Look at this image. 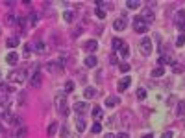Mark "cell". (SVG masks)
<instances>
[{
	"label": "cell",
	"instance_id": "cell-16",
	"mask_svg": "<svg viewBox=\"0 0 185 138\" xmlns=\"http://www.w3.org/2000/svg\"><path fill=\"white\" fill-rule=\"evenodd\" d=\"M6 61H8L9 64H17V63H19V55H17L15 52H9L8 57H6Z\"/></svg>",
	"mask_w": 185,
	"mask_h": 138
},
{
	"label": "cell",
	"instance_id": "cell-25",
	"mask_svg": "<svg viewBox=\"0 0 185 138\" xmlns=\"http://www.w3.org/2000/svg\"><path fill=\"white\" fill-rule=\"evenodd\" d=\"M6 44L9 46V48H15V46H19V37H9L6 41Z\"/></svg>",
	"mask_w": 185,
	"mask_h": 138
},
{
	"label": "cell",
	"instance_id": "cell-17",
	"mask_svg": "<svg viewBox=\"0 0 185 138\" xmlns=\"http://www.w3.org/2000/svg\"><path fill=\"white\" fill-rule=\"evenodd\" d=\"M130 83H131V79H130V76H126L122 81H119V90H126L130 87Z\"/></svg>",
	"mask_w": 185,
	"mask_h": 138
},
{
	"label": "cell",
	"instance_id": "cell-46",
	"mask_svg": "<svg viewBox=\"0 0 185 138\" xmlns=\"http://www.w3.org/2000/svg\"><path fill=\"white\" fill-rule=\"evenodd\" d=\"M104 138H115V134H113V133H107V134H106Z\"/></svg>",
	"mask_w": 185,
	"mask_h": 138
},
{
	"label": "cell",
	"instance_id": "cell-36",
	"mask_svg": "<svg viewBox=\"0 0 185 138\" xmlns=\"http://www.w3.org/2000/svg\"><path fill=\"white\" fill-rule=\"evenodd\" d=\"M122 44H124V42H122L120 39H113V48H117V50H119Z\"/></svg>",
	"mask_w": 185,
	"mask_h": 138
},
{
	"label": "cell",
	"instance_id": "cell-8",
	"mask_svg": "<svg viewBox=\"0 0 185 138\" xmlns=\"http://www.w3.org/2000/svg\"><path fill=\"white\" fill-rule=\"evenodd\" d=\"M83 48H85L89 54H91V52L95 54V52H96V48H98V42H96V41H87V42L83 44Z\"/></svg>",
	"mask_w": 185,
	"mask_h": 138
},
{
	"label": "cell",
	"instance_id": "cell-14",
	"mask_svg": "<svg viewBox=\"0 0 185 138\" xmlns=\"http://www.w3.org/2000/svg\"><path fill=\"white\" fill-rule=\"evenodd\" d=\"M9 96L8 94H2V96H0V107H2L4 110H8V107H9Z\"/></svg>",
	"mask_w": 185,
	"mask_h": 138
},
{
	"label": "cell",
	"instance_id": "cell-4",
	"mask_svg": "<svg viewBox=\"0 0 185 138\" xmlns=\"http://www.w3.org/2000/svg\"><path fill=\"white\" fill-rule=\"evenodd\" d=\"M30 83H32V87H33V88H39V87L43 85V74L37 70V68H35V70H33V74H32Z\"/></svg>",
	"mask_w": 185,
	"mask_h": 138
},
{
	"label": "cell",
	"instance_id": "cell-31",
	"mask_svg": "<svg viewBox=\"0 0 185 138\" xmlns=\"http://www.w3.org/2000/svg\"><path fill=\"white\" fill-rule=\"evenodd\" d=\"M128 9H137L139 8V2H137V0H128Z\"/></svg>",
	"mask_w": 185,
	"mask_h": 138
},
{
	"label": "cell",
	"instance_id": "cell-10",
	"mask_svg": "<svg viewBox=\"0 0 185 138\" xmlns=\"http://www.w3.org/2000/svg\"><path fill=\"white\" fill-rule=\"evenodd\" d=\"M141 18L146 22V24H150V22H154V13H152L150 9H145V11H143V15H141Z\"/></svg>",
	"mask_w": 185,
	"mask_h": 138
},
{
	"label": "cell",
	"instance_id": "cell-40",
	"mask_svg": "<svg viewBox=\"0 0 185 138\" xmlns=\"http://www.w3.org/2000/svg\"><path fill=\"white\" fill-rule=\"evenodd\" d=\"M172 66H174V72H176V74L183 72V66H181V64H176V63H172Z\"/></svg>",
	"mask_w": 185,
	"mask_h": 138
},
{
	"label": "cell",
	"instance_id": "cell-18",
	"mask_svg": "<svg viewBox=\"0 0 185 138\" xmlns=\"http://www.w3.org/2000/svg\"><path fill=\"white\" fill-rule=\"evenodd\" d=\"M22 74H24V70L11 72V74H9V81H20V79H22Z\"/></svg>",
	"mask_w": 185,
	"mask_h": 138
},
{
	"label": "cell",
	"instance_id": "cell-30",
	"mask_svg": "<svg viewBox=\"0 0 185 138\" xmlns=\"http://www.w3.org/2000/svg\"><path fill=\"white\" fill-rule=\"evenodd\" d=\"M0 90H2V94H8V92H9L11 88H9V85H8V83H4V81H0Z\"/></svg>",
	"mask_w": 185,
	"mask_h": 138
},
{
	"label": "cell",
	"instance_id": "cell-13",
	"mask_svg": "<svg viewBox=\"0 0 185 138\" xmlns=\"http://www.w3.org/2000/svg\"><path fill=\"white\" fill-rule=\"evenodd\" d=\"M96 64H98V59H96L95 55H87V57H85V66L92 68V66H96Z\"/></svg>",
	"mask_w": 185,
	"mask_h": 138
},
{
	"label": "cell",
	"instance_id": "cell-44",
	"mask_svg": "<svg viewBox=\"0 0 185 138\" xmlns=\"http://www.w3.org/2000/svg\"><path fill=\"white\" fill-rule=\"evenodd\" d=\"M109 63H111V64H115V63H117V55H115V54H111V57H109Z\"/></svg>",
	"mask_w": 185,
	"mask_h": 138
},
{
	"label": "cell",
	"instance_id": "cell-11",
	"mask_svg": "<svg viewBox=\"0 0 185 138\" xmlns=\"http://www.w3.org/2000/svg\"><path fill=\"white\" fill-rule=\"evenodd\" d=\"M91 114H92V120H102V116H104V112H102V109L100 107H92V110H91Z\"/></svg>",
	"mask_w": 185,
	"mask_h": 138
},
{
	"label": "cell",
	"instance_id": "cell-23",
	"mask_svg": "<svg viewBox=\"0 0 185 138\" xmlns=\"http://www.w3.org/2000/svg\"><path fill=\"white\" fill-rule=\"evenodd\" d=\"M4 22H6V24L8 26H13V24H17V18H15V15H6V18H4Z\"/></svg>",
	"mask_w": 185,
	"mask_h": 138
},
{
	"label": "cell",
	"instance_id": "cell-27",
	"mask_svg": "<svg viewBox=\"0 0 185 138\" xmlns=\"http://www.w3.org/2000/svg\"><path fill=\"white\" fill-rule=\"evenodd\" d=\"M183 18H185V9H180V11L176 13V18H174V20H176V24H180Z\"/></svg>",
	"mask_w": 185,
	"mask_h": 138
},
{
	"label": "cell",
	"instance_id": "cell-26",
	"mask_svg": "<svg viewBox=\"0 0 185 138\" xmlns=\"http://www.w3.org/2000/svg\"><path fill=\"white\" fill-rule=\"evenodd\" d=\"M176 114H178V116H183V114H185V101H180V103H178Z\"/></svg>",
	"mask_w": 185,
	"mask_h": 138
},
{
	"label": "cell",
	"instance_id": "cell-7",
	"mask_svg": "<svg viewBox=\"0 0 185 138\" xmlns=\"http://www.w3.org/2000/svg\"><path fill=\"white\" fill-rule=\"evenodd\" d=\"M126 24H128V22H126V18L122 17V18H117V20L113 22V28L117 30V31H122V30L126 28Z\"/></svg>",
	"mask_w": 185,
	"mask_h": 138
},
{
	"label": "cell",
	"instance_id": "cell-35",
	"mask_svg": "<svg viewBox=\"0 0 185 138\" xmlns=\"http://www.w3.org/2000/svg\"><path fill=\"white\" fill-rule=\"evenodd\" d=\"M95 15H96L98 18H106V11H104V9H100V8H96V11H95Z\"/></svg>",
	"mask_w": 185,
	"mask_h": 138
},
{
	"label": "cell",
	"instance_id": "cell-32",
	"mask_svg": "<svg viewBox=\"0 0 185 138\" xmlns=\"http://www.w3.org/2000/svg\"><path fill=\"white\" fill-rule=\"evenodd\" d=\"M137 98L139 100H145L146 98V90L145 88H137Z\"/></svg>",
	"mask_w": 185,
	"mask_h": 138
},
{
	"label": "cell",
	"instance_id": "cell-33",
	"mask_svg": "<svg viewBox=\"0 0 185 138\" xmlns=\"http://www.w3.org/2000/svg\"><path fill=\"white\" fill-rule=\"evenodd\" d=\"M28 20H30L32 26H35V24H37V15H35V13H30V15H28Z\"/></svg>",
	"mask_w": 185,
	"mask_h": 138
},
{
	"label": "cell",
	"instance_id": "cell-5",
	"mask_svg": "<svg viewBox=\"0 0 185 138\" xmlns=\"http://www.w3.org/2000/svg\"><path fill=\"white\" fill-rule=\"evenodd\" d=\"M141 52H143V55H150L152 54V39L150 37H145L141 41Z\"/></svg>",
	"mask_w": 185,
	"mask_h": 138
},
{
	"label": "cell",
	"instance_id": "cell-47",
	"mask_svg": "<svg viewBox=\"0 0 185 138\" xmlns=\"http://www.w3.org/2000/svg\"><path fill=\"white\" fill-rule=\"evenodd\" d=\"M143 138H154V136H152V134H145Z\"/></svg>",
	"mask_w": 185,
	"mask_h": 138
},
{
	"label": "cell",
	"instance_id": "cell-45",
	"mask_svg": "<svg viewBox=\"0 0 185 138\" xmlns=\"http://www.w3.org/2000/svg\"><path fill=\"white\" fill-rule=\"evenodd\" d=\"M117 138H130V134H128V133H120Z\"/></svg>",
	"mask_w": 185,
	"mask_h": 138
},
{
	"label": "cell",
	"instance_id": "cell-6",
	"mask_svg": "<svg viewBox=\"0 0 185 138\" xmlns=\"http://www.w3.org/2000/svg\"><path fill=\"white\" fill-rule=\"evenodd\" d=\"M74 112L82 118V114L87 112V103H85V101H76V103H74Z\"/></svg>",
	"mask_w": 185,
	"mask_h": 138
},
{
	"label": "cell",
	"instance_id": "cell-20",
	"mask_svg": "<svg viewBox=\"0 0 185 138\" xmlns=\"http://www.w3.org/2000/svg\"><path fill=\"white\" fill-rule=\"evenodd\" d=\"M76 131H78V133H83V131H85V120H83V118H78V120H76Z\"/></svg>",
	"mask_w": 185,
	"mask_h": 138
},
{
	"label": "cell",
	"instance_id": "cell-38",
	"mask_svg": "<svg viewBox=\"0 0 185 138\" xmlns=\"http://www.w3.org/2000/svg\"><path fill=\"white\" fill-rule=\"evenodd\" d=\"M61 138H68V129H67V125H63L61 127V134H59Z\"/></svg>",
	"mask_w": 185,
	"mask_h": 138
},
{
	"label": "cell",
	"instance_id": "cell-9",
	"mask_svg": "<svg viewBox=\"0 0 185 138\" xmlns=\"http://www.w3.org/2000/svg\"><path fill=\"white\" fill-rule=\"evenodd\" d=\"M15 138H28V127H24V125L17 127V131H15Z\"/></svg>",
	"mask_w": 185,
	"mask_h": 138
},
{
	"label": "cell",
	"instance_id": "cell-15",
	"mask_svg": "<svg viewBox=\"0 0 185 138\" xmlns=\"http://www.w3.org/2000/svg\"><path fill=\"white\" fill-rule=\"evenodd\" d=\"M33 50H35L37 54H44V52H46V44H44L43 41H39V42H35V46H33Z\"/></svg>",
	"mask_w": 185,
	"mask_h": 138
},
{
	"label": "cell",
	"instance_id": "cell-22",
	"mask_svg": "<svg viewBox=\"0 0 185 138\" xmlns=\"http://www.w3.org/2000/svg\"><path fill=\"white\" fill-rule=\"evenodd\" d=\"M63 20L71 24V22L74 20V13H72V11H63Z\"/></svg>",
	"mask_w": 185,
	"mask_h": 138
},
{
	"label": "cell",
	"instance_id": "cell-29",
	"mask_svg": "<svg viewBox=\"0 0 185 138\" xmlns=\"http://www.w3.org/2000/svg\"><path fill=\"white\" fill-rule=\"evenodd\" d=\"M56 131H58V123H50V125H48V129H46V133H48V136L56 134Z\"/></svg>",
	"mask_w": 185,
	"mask_h": 138
},
{
	"label": "cell",
	"instance_id": "cell-41",
	"mask_svg": "<svg viewBox=\"0 0 185 138\" xmlns=\"http://www.w3.org/2000/svg\"><path fill=\"white\" fill-rule=\"evenodd\" d=\"M30 52H32L30 44H26V46H24V57H30Z\"/></svg>",
	"mask_w": 185,
	"mask_h": 138
},
{
	"label": "cell",
	"instance_id": "cell-42",
	"mask_svg": "<svg viewBox=\"0 0 185 138\" xmlns=\"http://www.w3.org/2000/svg\"><path fill=\"white\" fill-rule=\"evenodd\" d=\"M176 26H178V30H180V31H185V18L180 22V24H176Z\"/></svg>",
	"mask_w": 185,
	"mask_h": 138
},
{
	"label": "cell",
	"instance_id": "cell-1",
	"mask_svg": "<svg viewBox=\"0 0 185 138\" xmlns=\"http://www.w3.org/2000/svg\"><path fill=\"white\" fill-rule=\"evenodd\" d=\"M65 61H48L46 63V70L48 72H52V74H59V72H63V64Z\"/></svg>",
	"mask_w": 185,
	"mask_h": 138
},
{
	"label": "cell",
	"instance_id": "cell-12",
	"mask_svg": "<svg viewBox=\"0 0 185 138\" xmlns=\"http://www.w3.org/2000/svg\"><path fill=\"white\" fill-rule=\"evenodd\" d=\"M119 103H120V100H119L117 96H107V98H106V105H107V107H117Z\"/></svg>",
	"mask_w": 185,
	"mask_h": 138
},
{
	"label": "cell",
	"instance_id": "cell-39",
	"mask_svg": "<svg viewBox=\"0 0 185 138\" xmlns=\"http://www.w3.org/2000/svg\"><path fill=\"white\" fill-rule=\"evenodd\" d=\"M119 68H120V72H128V70H130V64H128V63H120Z\"/></svg>",
	"mask_w": 185,
	"mask_h": 138
},
{
	"label": "cell",
	"instance_id": "cell-37",
	"mask_svg": "<svg viewBox=\"0 0 185 138\" xmlns=\"http://www.w3.org/2000/svg\"><path fill=\"white\" fill-rule=\"evenodd\" d=\"M181 44H185V35H183V33L176 39V46H181Z\"/></svg>",
	"mask_w": 185,
	"mask_h": 138
},
{
	"label": "cell",
	"instance_id": "cell-24",
	"mask_svg": "<svg viewBox=\"0 0 185 138\" xmlns=\"http://www.w3.org/2000/svg\"><path fill=\"white\" fill-rule=\"evenodd\" d=\"M119 54H120V57H128V55H130V50H128V44H126V42L119 48Z\"/></svg>",
	"mask_w": 185,
	"mask_h": 138
},
{
	"label": "cell",
	"instance_id": "cell-3",
	"mask_svg": "<svg viewBox=\"0 0 185 138\" xmlns=\"http://www.w3.org/2000/svg\"><path fill=\"white\" fill-rule=\"evenodd\" d=\"M133 30H135L137 33H145V31L148 30V24H146L141 17H137V18L133 20Z\"/></svg>",
	"mask_w": 185,
	"mask_h": 138
},
{
	"label": "cell",
	"instance_id": "cell-19",
	"mask_svg": "<svg viewBox=\"0 0 185 138\" xmlns=\"http://www.w3.org/2000/svg\"><path fill=\"white\" fill-rule=\"evenodd\" d=\"M83 94H85V98H87V100H91V98H95V96H96V90L92 88V87H87Z\"/></svg>",
	"mask_w": 185,
	"mask_h": 138
},
{
	"label": "cell",
	"instance_id": "cell-48",
	"mask_svg": "<svg viewBox=\"0 0 185 138\" xmlns=\"http://www.w3.org/2000/svg\"><path fill=\"white\" fill-rule=\"evenodd\" d=\"M0 134H6V133H4V129H2V127H0Z\"/></svg>",
	"mask_w": 185,
	"mask_h": 138
},
{
	"label": "cell",
	"instance_id": "cell-2",
	"mask_svg": "<svg viewBox=\"0 0 185 138\" xmlns=\"http://www.w3.org/2000/svg\"><path fill=\"white\" fill-rule=\"evenodd\" d=\"M56 105H58V112L63 114V116H67V114H68V109H67V101H65L63 94H58V96H56Z\"/></svg>",
	"mask_w": 185,
	"mask_h": 138
},
{
	"label": "cell",
	"instance_id": "cell-21",
	"mask_svg": "<svg viewBox=\"0 0 185 138\" xmlns=\"http://www.w3.org/2000/svg\"><path fill=\"white\" fill-rule=\"evenodd\" d=\"M161 76H165V68L157 66V68H154V70H152V77H161Z\"/></svg>",
	"mask_w": 185,
	"mask_h": 138
},
{
	"label": "cell",
	"instance_id": "cell-34",
	"mask_svg": "<svg viewBox=\"0 0 185 138\" xmlns=\"http://www.w3.org/2000/svg\"><path fill=\"white\" fill-rule=\"evenodd\" d=\"M91 129H92V133H100V131H102V125H100V122H95Z\"/></svg>",
	"mask_w": 185,
	"mask_h": 138
},
{
	"label": "cell",
	"instance_id": "cell-28",
	"mask_svg": "<svg viewBox=\"0 0 185 138\" xmlns=\"http://www.w3.org/2000/svg\"><path fill=\"white\" fill-rule=\"evenodd\" d=\"M65 92H67V94L74 92V83H72V81H67V83H65Z\"/></svg>",
	"mask_w": 185,
	"mask_h": 138
},
{
	"label": "cell",
	"instance_id": "cell-43",
	"mask_svg": "<svg viewBox=\"0 0 185 138\" xmlns=\"http://www.w3.org/2000/svg\"><path fill=\"white\" fill-rule=\"evenodd\" d=\"M172 131H167V133H163V134H161V138H172Z\"/></svg>",
	"mask_w": 185,
	"mask_h": 138
}]
</instances>
